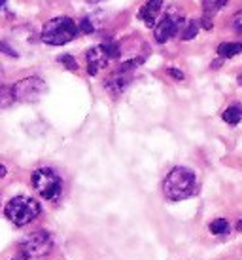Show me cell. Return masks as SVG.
I'll list each match as a JSON object with an SVG mask.
<instances>
[{
    "label": "cell",
    "mask_w": 242,
    "mask_h": 260,
    "mask_svg": "<svg viewBox=\"0 0 242 260\" xmlns=\"http://www.w3.org/2000/svg\"><path fill=\"white\" fill-rule=\"evenodd\" d=\"M57 61H59V63H63L68 71H78V61L72 57V55H61Z\"/></svg>",
    "instance_id": "17"
},
{
    "label": "cell",
    "mask_w": 242,
    "mask_h": 260,
    "mask_svg": "<svg viewBox=\"0 0 242 260\" xmlns=\"http://www.w3.org/2000/svg\"><path fill=\"white\" fill-rule=\"evenodd\" d=\"M199 32V23L197 21H189L185 27H182V32H180V38L182 40H191V38L197 37Z\"/></svg>",
    "instance_id": "16"
},
{
    "label": "cell",
    "mask_w": 242,
    "mask_h": 260,
    "mask_svg": "<svg viewBox=\"0 0 242 260\" xmlns=\"http://www.w3.org/2000/svg\"><path fill=\"white\" fill-rule=\"evenodd\" d=\"M4 4H6V0H0V8H4Z\"/></svg>",
    "instance_id": "24"
},
{
    "label": "cell",
    "mask_w": 242,
    "mask_h": 260,
    "mask_svg": "<svg viewBox=\"0 0 242 260\" xmlns=\"http://www.w3.org/2000/svg\"><path fill=\"white\" fill-rule=\"evenodd\" d=\"M167 73L171 74L172 78H176V80H184V73H182V71H178V69H169Z\"/></svg>",
    "instance_id": "21"
},
{
    "label": "cell",
    "mask_w": 242,
    "mask_h": 260,
    "mask_svg": "<svg viewBox=\"0 0 242 260\" xmlns=\"http://www.w3.org/2000/svg\"><path fill=\"white\" fill-rule=\"evenodd\" d=\"M231 25H233V30L242 35V10H238L235 15H233V19H231Z\"/></svg>",
    "instance_id": "18"
},
{
    "label": "cell",
    "mask_w": 242,
    "mask_h": 260,
    "mask_svg": "<svg viewBox=\"0 0 242 260\" xmlns=\"http://www.w3.org/2000/svg\"><path fill=\"white\" fill-rule=\"evenodd\" d=\"M227 4V0H205V15L203 17H207V19H212V15L223 8Z\"/></svg>",
    "instance_id": "14"
},
{
    "label": "cell",
    "mask_w": 242,
    "mask_h": 260,
    "mask_svg": "<svg viewBox=\"0 0 242 260\" xmlns=\"http://www.w3.org/2000/svg\"><path fill=\"white\" fill-rule=\"evenodd\" d=\"M6 173H8L6 167H4L2 164H0V179H4V177H6Z\"/></svg>",
    "instance_id": "22"
},
{
    "label": "cell",
    "mask_w": 242,
    "mask_h": 260,
    "mask_svg": "<svg viewBox=\"0 0 242 260\" xmlns=\"http://www.w3.org/2000/svg\"><path fill=\"white\" fill-rule=\"evenodd\" d=\"M131 82V78L127 76V73H121V71H117V73L112 76V78L106 82V89L108 91H112L114 95L121 93L125 87H127V84Z\"/></svg>",
    "instance_id": "10"
},
{
    "label": "cell",
    "mask_w": 242,
    "mask_h": 260,
    "mask_svg": "<svg viewBox=\"0 0 242 260\" xmlns=\"http://www.w3.org/2000/svg\"><path fill=\"white\" fill-rule=\"evenodd\" d=\"M46 82L38 76H30V78H23L17 84L12 86L14 89L15 101L21 103H36L44 93H46Z\"/></svg>",
    "instance_id": "6"
},
{
    "label": "cell",
    "mask_w": 242,
    "mask_h": 260,
    "mask_svg": "<svg viewBox=\"0 0 242 260\" xmlns=\"http://www.w3.org/2000/svg\"><path fill=\"white\" fill-rule=\"evenodd\" d=\"M12 103H15L14 89L8 86H0V109H6Z\"/></svg>",
    "instance_id": "15"
},
{
    "label": "cell",
    "mask_w": 242,
    "mask_h": 260,
    "mask_svg": "<svg viewBox=\"0 0 242 260\" xmlns=\"http://www.w3.org/2000/svg\"><path fill=\"white\" fill-rule=\"evenodd\" d=\"M208 228H210V232H212L214 236H225V234H229V230H231V226H229V222L225 218H216V220L210 222Z\"/></svg>",
    "instance_id": "13"
},
{
    "label": "cell",
    "mask_w": 242,
    "mask_h": 260,
    "mask_svg": "<svg viewBox=\"0 0 242 260\" xmlns=\"http://www.w3.org/2000/svg\"><path fill=\"white\" fill-rule=\"evenodd\" d=\"M53 247V239L46 230H38L34 234H30L19 243V249H21V256L23 258H38V256H44L48 254Z\"/></svg>",
    "instance_id": "5"
},
{
    "label": "cell",
    "mask_w": 242,
    "mask_h": 260,
    "mask_svg": "<svg viewBox=\"0 0 242 260\" xmlns=\"http://www.w3.org/2000/svg\"><path fill=\"white\" fill-rule=\"evenodd\" d=\"M197 179L195 173L187 167H174L163 181V194L171 202H182L195 194Z\"/></svg>",
    "instance_id": "1"
},
{
    "label": "cell",
    "mask_w": 242,
    "mask_h": 260,
    "mask_svg": "<svg viewBox=\"0 0 242 260\" xmlns=\"http://www.w3.org/2000/svg\"><path fill=\"white\" fill-rule=\"evenodd\" d=\"M242 51V44L240 42H221L218 46V55L221 59H229V57H235Z\"/></svg>",
    "instance_id": "11"
},
{
    "label": "cell",
    "mask_w": 242,
    "mask_h": 260,
    "mask_svg": "<svg viewBox=\"0 0 242 260\" xmlns=\"http://www.w3.org/2000/svg\"><path fill=\"white\" fill-rule=\"evenodd\" d=\"M221 118H223V122L229 123V125H236V123L240 122L242 118V107L238 105V103H235V105H231L223 114H221Z\"/></svg>",
    "instance_id": "12"
},
{
    "label": "cell",
    "mask_w": 242,
    "mask_h": 260,
    "mask_svg": "<svg viewBox=\"0 0 242 260\" xmlns=\"http://www.w3.org/2000/svg\"><path fill=\"white\" fill-rule=\"evenodd\" d=\"M182 27H184V17L180 14H176L174 10H171L161 21L157 23L155 29H153L155 42H159V44L169 42L172 37H176L180 30H182Z\"/></svg>",
    "instance_id": "7"
},
{
    "label": "cell",
    "mask_w": 242,
    "mask_h": 260,
    "mask_svg": "<svg viewBox=\"0 0 242 260\" xmlns=\"http://www.w3.org/2000/svg\"><path fill=\"white\" fill-rule=\"evenodd\" d=\"M238 82H240V84H242V76H240V78H238Z\"/></svg>",
    "instance_id": "26"
},
{
    "label": "cell",
    "mask_w": 242,
    "mask_h": 260,
    "mask_svg": "<svg viewBox=\"0 0 242 260\" xmlns=\"http://www.w3.org/2000/svg\"><path fill=\"white\" fill-rule=\"evenodd\" d=\"M161 8H163V0H148L142 8H140V12H138V19H142L148 27H155V21L159 14H161Z\"/></svg>",
    "instance_id": "9"
},
{
    "label": "cell",
    "mask_w": 242,
    "mask_h": 260,
    "mask_svg": "<svg viewBox=\"0 0 242 260\" xmlns=\"http://www.w3.org/2000/svg\"><path fill=\"white\" fill-rule=\"evenodd\" d=\"M4 213L8 220L14 222L15 226H25L40 215V203L29 196H15L8 202Z\"/></svg>",
    "instance_id": "3"
},
{
    "label": "cell",
    "mask_w": 242,
    "mask_h": 260,
    "mask_svg": "<svg viewBox=\"0 0 242 260\" xmlns=\"http://www.w3.org/2000/svg\"><path fill=\"white\" fill-rule=\"evenodd\" d=\"M87 2H93V4H95V2H100V0H87Z\"/></svg>",
    "instance_id": "25"
},
{
    "label": "cell",
    "mask_w": 242,
    "mask_h": 260,
    "mask_svg": "<svg viewBox=\"0 0 242 260\" xmlns=\"http://www.w3.org/2000/svg\"><path fill=\"white\" fill-rule=\"evenodd\" d=\"M236 230H238V232H242V218H240V222L236 224Z\"/></svg>",
    "instance_id": "23"
},
{
    "label": "cell",
    "mask_w": 242,
    "mask_h": 260,
    "mask_svg": "<svg viewBox=\"0 0 242 260\" xmlns=\"http://www.w3.org/2000/svg\"><path fill=\"white\" fill-rule=\"evenodd\" d=\"M82 32H93L95 30V27H93V21L89 19V17H84L82 19V23H79V27H78Z\"/></svg>",
    "instance_id": "19"
},
{
    "label": "cell",
    "mask_w": 242,
    "mask_h": 260,
    "mask_svg": "<svg viewBox=\"0 0 242 260\" xmlns=\"http://www.w3.org/2000/svg\"><path fill=\"white\" fill-rule=\"evenodd\" d=\"M32 186L44 200H57L63 192V181L53 169L50 167H40L32 173Z\"/></svg>",
    "instance_id": "4"
},
{
    "label": "cell",
    "mask_w": 242,
    "mask_h": 260,
    "mask_svg": "<svg viewBox=\"0 0 242 260\" xmlns=\"http://www.w3.org/2000/svg\"><path fill=\"white\" fill-rule=\"evenodd\" d=\"M0 53H6V55H10V57H17V51L12 50L6 42H0Z\"/></svg>",
    "instance_id": "20"
},
{
    "label": "cell",
    "mask_w": 242,
    "mask_h": 260,
    "mask_svg": "<svg viewBox=\"0 0 242 260\" xmlns=\"http://www.w3.org/2000/svg\"><path fill=\"white\" fill-rule=\"evenodd\" d=\"M78 30V25L70 17H53L44 25L42 42L50 46H64L76 38Z\"/></svg>",
    "instance_id": "2"
},
{
    "label": "cell",
    "mask_w": 242,
    "mask_h": 260,
    "mask_svg": "<svg viewBox=\"0 0 242 260\" xmlns=\"http://www.w3.org/2000/svg\"><path fill=\"white\" fill-rule=\"evenodd\" d=\"M110 59L112 57L108 55L106 48H104L102 44L91 48V50L87 51V74H89V76L99 74V71L108 65V61H110Z\"/></svg>",
    "instance_id": "8"
}]
</instances>
